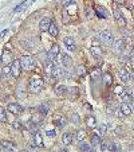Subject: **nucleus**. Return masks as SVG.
Segmentation results:
<instances>
[{
	"label": "nucleus",
	"mask_w": 134,
	"mask_h": 152,
	"mask_svg": "<svg viewBox=\"0 0 134 152\" xmlns=\"http://www.w3.org/2000/svg\"><path fill=\"white\" fill-rule=\"evenodd\" d=\"M42 89H43L42 78H32L30 82V92H32V93H40Z\"/></svg>",
	"instance_id": "obj_1"
},
{
	"label": "nucleus",
	"mask_w": 134,
	"mask_h": 152,
	"mask_svg": "<svg viewBox=\"0 0 134 152\" xmlns=\"http://www.w3.org/2000/svg\"><path fill=\"white\" fill-rule=\"evenodd\" d=\"M113 47V51H114L117 55H122L123 51H125V47H126V43H125V39H117L113 42L111 45Z\"/></svg>",
	"instance_id": "obj_2"
},
{
	"label": "nucleus",
	"mask_w": 134,
	"mask_h": 152,
	"mask_svg": "<svg viewBox=\"0 0 134 152\" xmlns=\"http://www.w3.org/2000/svg\"><path fill=\"white\" fill-rule=\"evenodd\" d=\"M98 38H99V40L102 43H105V45H109V46H111L113 45V42H114V36H113V34H111L110 31H101L99 35H98Z\"/></svg>",
	"instance_id": "obj_3"
},
{
	"label": "nucleus",
	"mask_w": 134,
	"mask_h": 152,
	"mask_svg": "<svg viewBox=\"0 0 134 152\" xmlns=\"http://www.w3.org/2000/svg\"><path fill=\"white\" fill-rule=\"evenodd\" d=\"M20 63H22V69H24V70H32L35 67L34 59H32V57H30V55L22 57V58H20Z\"/></svg>",
	"instance_id": "obj_4"
},
{
	"label": "nucleus",
	"mask_w": 134,
	"mask_h": 152,
	"mask_svg": "<svg viewBox=\"0 0 134 152\" xmlns=\"http://www.w3.org/2000/svg\"><path fill=\"white\" fill-rule=\"evenodd\" d=\"M58 55H59V46H58V45H54V46L51 47V50L48 51V54H47V58H48V61H51L55 66H56Z\"/></svg>",
	"instance_id": "obj_5"
},
{
	"label": "nucleus",
	"mask_w": 134,
	"mask_h": 152,
	"mask_svg": "<svg viewBox=\"0 0 134 152\" xmlns=\"http://www.w3.org/2000/svg\"><path fill=\"white\" fill-rule=\"evenodd\" d=\"M114 18H115V20H117V23H118L119 26H122V27L126 26V18H125V15L122 14L121 10L115 8L114 10Z\"/></svg>",
	"instance_id": "obj_6"
},
{
	"label": "nucleus",
	"mask_w": 134,
	"mask_h": 152,
	"mask_svg": "<svg viewBox=\"0 0 134 152\" xmlns=\"http://www.w3.org/2000/svg\"><path fill=\"white\" fill-rule=\"evenodd\" d=\"M11 67H12V75H14V77H19L20 70H22V63H20V59H14Z\"/></svg>",
	"instance_id": "obj_7"
},
{
	"label": "nucleus",
	"mask_w": 134,
	"mask_h": 152,
	"mask_svg": "<svg viewBox=\"0 0 134 152\" xmlns=\"http://www.w3.org/2000/svg\"><path fill=\"white\" fill-rule=\"evenodd\" d=\"M51 24H52V23H51L50 19L43 18V19L39 22V28H40V31H43V32H48V28H50Z\"/></svg>",
	"instance_id": "obj_8"
},
{
	"label": "nucleus",
	"mask_w": 134,
	"mask_h": 152,
	"mask_svg": "<svg viewBox=\"0 0 134 152\" xmlns=\"http://www.w3.org/2000/svg\"><path fill=\"white\" fill-rule=\"evenodd\" d=\"M8 110L14 114H19L23 112V108H22L19 104H16V102H10V104H8Z\"/></svg>",
	"instance_id": "obj_9"
},
{
	"label": "nucleus",
	"mask_w": 134,
	"mask_h": 152,
	"mask_svg": "<svg viewBox=\"0 0 134 152\" xmlns=\"http://www.w3.org/2000/svg\"><path fill=\"white\" fill-rule=\"evenodd\" d=\"M0 61H1L3 65H12V62H14V61H12V54L8 50H5L3 53V55H1V59H0Z\"/></svg>",
	"instance_id": "obj_10"
},
{
	"label": "nucleus",
	"mask_w": 134,
	"mask_h": 152,
	"mask_svg": "<svg viewBox=\"0 0 134 152\" xmlns=\"http://www.w3.org/2000/svg\"><path fill=\"white\" fill-rule=\"evenodd\" d=\"M63 43H65V47L69 51H75V40L73 38L67 36V38L63 39Z\"/></svg>",
	"instance_id": "obj_11"
},
{
	"label": "nucleus",
	"mask_w": 134,
	"mask_h": 152,
	"mask_svg": "<svg viewBox=\"0 0 134 152\" xmlns=\"http://www.w3.org/2000/svg\"><path fill=\"white\" fill-rule=\"evenodd\" d=\"M118 75H119V78H121L123 82H129L131 79L130 71L126 70V69H119V70H118Z\"/></svg>",
	"instance_id": "obj_12"
},
{
	"label": "nucleus",
	"mask_w": 134,
	"mask_h": 152,
	"mask_svg": "<svg viewBox=\"0 0 134 152\" xmlns=\"http://www.w3.org/2000/svg\"><path fill=\"white\" fill-rule=\"evenodd\" d=\"M119 110H121V113L123 114V116H130L131 114V106L130 104H127V102H122L121 105H119Z\"/></svg>",
	"instance_id": "obj_13"
},
{
	"label": "nucleus",
	"mask_w": 134,
	"mask_h": 152,
	"mask_svg": "<svg viewBox=\"0 0 134 152\" xmlns=\"http://www.w3.org/2000/svg\"><path fill=\"white\" fill-rule=\"evenodd\" d=\"M61 59H62V65L65 66V69H70V67L73 66V59H71V57H70V55L62 54Z\"/></svg>",
	"instance_id": "obj_14"
},
{
	"label": "nucleus",
	"mask_w": 134,
	"mask_h": 152,
	"mask_svg": "<svg viewBox=\"0 0 134 152\" xmlns=\"http://www.w3.org/2000/svg\"><path fill=\"white\" fill-rule=\"evenodd\" d=\"M0 145L3 147L4 151H7V152H16V147L12 144V143L7 141V140H3L1 143H0Z\"/></svg>",
	"instance_id": "obj_15"
},
{
	"label": "nucleus",
	"mask_w": 134,
	"mask_h": 152,
	"mask_svg": "<svg viewBox=\"0 0 134 152\" xmlns=\"http://www.w3.org/2000/svg\"><path fill=\"white\" fill-rule=\"evenodd\" d=\"M65 75H66V70H65V69L55 66V67H54V70H52V74H51V77H54V78H62V77H65Z\"/></svg>",
	"instance_id": "obj_16"
},
{
	"label": "nucleus",
	"mask_w": 134,
	"mask_h": 152,
	"mask_svg": "<svg viewBox=\"0 0 134 152\" xmlns=\"http://www.w3.org/2000/svg\"><path fill=\"white\" fill-rule=\"evenodd\" d=\"M95 15L98 16V18H101V19H106V18H109V12H107V10L103 7H97Z\"/></svg>",
	"instance_id": "obj_17"
},
{
	"label": "nucleus",
	"mask_w": 134,
	"mask_h": 152,
	"mask_svg": "<svg viewBox=\"0 0 134 152\" xmlns=\"http://www.w3.org/2000/svg\"><path fill=\"white\" fill-rule=\"evenodd\" d=\"M73 140H74V135H73V133H65V135L62 136V143H63L65 145L73 144Z\"/></svg>",
	"instance_id": "obj_18"
},
{
	"label": "nucleus",
	"mask_w": 134,
	"mask_h": 152,
	"mask_svg": "<svg viewBox=\"0 0 134 152\" xmlns=\"http://www.w3.org/2000/svg\"><path fill=\"white\" fill-rule=\"evenodd\" d=\"M79 149L82 152H94L93 145L88 144V143H86V141H80L79 143Z\"/></svg>",
	"instance_id": "obj_19"
},
{
	"label": "nucleus",
	"mask_w": 134,
	"mask_h": 152,
	"mask_svg": "<svg viewBox=\"0 0 134 152\" xmlns=\"http://www.w3.org/2000/svg\"><path fill=\"white\" fill-rule=\"evenodd\" d=\"M101 77H102V82H103L105 86L111 85V82H113V78H111L110 73H103V74L101 75Z\"/></svg>",
	"instance_id": "obj_20"
},
{
	"label": "nucleus",
	"mask_w": 134,
	"mask_h": 152,
	"mask_svg": "<svg viewBox=\"0 0 134 152\" xmlns=\"http://www.w3.org/2000/svg\"><path fill=\"white\" fill-rule=\"evenodd\" d=\"M34 141L38 148H42L43 147V139H42V135L40 132H35V136H34Z\"/></svg>",
	"instance_id": "obj_21"
},
{
	"label": "nucleus",
	"mask_w": 134,
	"mask_h": 152,
	"mask_svg": "<svg viewBox=\"0 0 134 152\" xmlns=\"http://www.w3.org/2000/svg\"><path fill=\"white\" fill-rule=\"evenodd\" d=\"M66 90H67V88H66L65 85L59 84V85L55 86V90H54V92H55V94H56V96H63V94L66 93Z\"/></svg>",
	"instance_id": "obj_22"
},
{
	"label": "nucleus",
	"mask_w": 134,
	"mask_h": 152,
	"mask_svg": "<svg viewBox=\"0 0 134 152\" xmlns=\"http://www.w3.org/2000/svg\"><path fill=\"white\" fill-rule=\"evenodd\" d=\"M84 139H86V131H83V129H78L77 133H75V140L77 141H83Z\"/></svg>",
	"instance_id": "obj_23"
},
{
	"label": "nucleus",
	"mask_w": 134,
	"mask_h": 152,
	"mask_svg": "<svg viewBox=\"0 0 134 152\" xmlns=\"http://www.w3.org/2000/svg\"><path fill=\"white\" fill-rule=\"evenodd\" d=\"M67 93H69V97L71 98V100L77 98V96H78V89H77V86H71V88H69V89H67Z\"/></svg>",
	"instance_id": "obj_24"
},
{
	"label": "nucleus",
	"mask_w": 134,
	"mask_h": 152,
	"mask_svg": "<svg viewBox=\"0 0 134 152\" xmlns=\"http://www.w3.org/2000/svg\"><path fill=\"white\" fill-rule=\"evenodd\" d=\"M86 125H87L90 129H94L97 127V120L93 116L87 117V118H86Z\"/></svg>",
	"instance_id": "obj_25"
},
{
	"label": "nucleus",
	"mask_w": 134,
	"mask_h": 152,
	"mask_svg": "<svg viewBox=\"0 0 134 152\" xmlns=\"http://www.w3.org/2000/svg\"><path fill=\"white\" fill-rule=\"evenodd\" d=\"M90 51H91V54L94 55V57H97V58H99L101 55H102V49H101L99 46H93L91 49H90Z\"/></svg>",
	"instance_id": "obj_26"
},
{
	"label": "nucleus",
	"mask_w": 134,
	"mask_h": 152,
	"mask_svg": "<svg viewBox=\"0 0 134 152\" xmlns=\"http://www.w3.org/2000/svg\"><path fill=\"white\" fill-rule=\"evenodd\" d=\"M1 73H3L5 77H11V75H12V67H11V65H4Z\"/></svg>",
	"instance_id": "obj_27"
},
{
	"label": "nucleus",
	"mask_w": 134,
	"mask_h": 152,
	"mask_svg": "<svg viewBox=\"0 0 134 152\" xmlns=\"http://www.w3.org/2000/svg\"><path fill=\"white\" fill-rule=\"evenodd\" d=\"M48 34H50L51 36H56L58 34H59V31H58V27L55 26V24H51L50 26V28H48Z\"/></svg>",
	"instance_id": "obj_28"
},
{
	"label": "nucleus",
	"mask_w": 134,
	"mask_h": 152,
	"mask_svg": "<svg viewBox=\"0 0 134 152\" xmlns=\"http://www.w3.org/2000/svg\"><path fill=\"white\" fill-rule=\"evenodd\" d=\"M55 123H56L58 127H61L62 128V127H65V125L67 124V120H66L65 117H58L56 120H55Z\"/></svg>",
	"instance_id": "obj_29"
},
{
	"label": "nucleus",
	"mask_w": 134,
	"mask_h": 152,
	"mask_svg": "<svg viewBox=\"0 0 134 152\" xmlns=\"http://www.w3.org/2000/svg\"><path fill=\"white\" fill-rule=\"evenodd\" d=\"M114 93L115 94H123L125 93V88H123L122 85H117L114 88Z\"/></svg>",
	"instance_id": "obj_30"
},
{
	"label": "nucleus",
	"mask_w": 134,
	"mask_h": 152,
	"mask_svg": "<svg viewBox=\"0 0 134 152\" xmlns=\"http://www.w3.org/2000/svg\"><path fill=\"white\" fill-rule=\"evenodd\" d=\"M101 143V139L98 135H93L91 136V145H98Z\"/></svg>",
	"instance_id": "obj_31"
},
{
	"label": "nucleus",
	"mask_w": 134,
	"mask_h": 152,
	"mask_svg": "<svg viewBox=\"0 0 134 152\" xmlns=\"http://www.w3.org/2000/svg\"><path fill=\"white\" fill-rule=\"evenodd\" d=\"M123 102H127V104H130L131 100H133V97H131V94L127 92V93H123Z\"/></svg>",
	"instance_id": "obj_32"
},
{
	"label": "nucleus",
	"mask_w": 134,
	"mask_h": 152,
	"mask_svg": "<svg viewBox=\"0 0 134 152\" xmlns=\"http://www.w3.org/2000/svg\"><path fill=\"white\" fill-rule=\"evenodd\" d=\"M109 145H110V141H107V140L101 141V148H102V151H109Z\"/></svg>",
	"instance_id": "obj_33"
},
{
	"label": "nucleus",
	"mask_w": 134,
	"mask_h": 152,
	"mask_svg": "<svg viewBox=\"0 0 134 152\" xmlns=\"http://www.w3.org/2000/svg\"><path fill=\"white\" fill-rule=\"evenodd\" d=\"M0 121H1V123H5V121H7V116H5V112H4L3 108H0Z\"/></svg>",
	"instance_id": "obj_34"
},
{
	"label": "nucleus",
	"mask_w": 134,
	"mask_h": 152,
	"mask_svg": "<svg viewBox=\"0 0 134 152\" xmlns=\"http://www.w3.org/2000/svg\"><path fill=\"white\" fill-rule=\"evenodd\" d=\"M84 14H86V16H87L88 19H90V18L93 16V10L87 5V7H84Z\"/></svg>",
	"instance_id": "obj_35"
},
{
	"label": "nucleus",
	"mask_w": 134,
	"mask_h": 152,
	"mask_svg": "<svg viewBox=\"0 0 134 152\" xmlns=\"http://www.w3.org/2000/svg\"><path fill=\"white\" fill-rule=\"evenodd\" d=\"M26 5H27V3L20 4V5H18V7H16L15 10H14V11H15V12H20V11H22V10H24V8H26Z\"/></svg>",
	"instance_id": "obj_36"
},
{
	"label": "nucleus",
	"mask_w": 134,
	"mask_h": 152,
	"mask_svg": "<svg viewBox=\"0 0 134 152\" xmlns=\"http://www.w3.org/2000/svg\"><path fill=\"white\" fill-rule=\"evenodd\" d=\"M39 110H40V113L46 114L47 110H48V108H47V105H40V106H39Z\"/></svg>",
	"instance_id": "obj_37"
},
{
	"label": "nucleus",
	"mask_w": 134,
	"mask_h": 152,
	"mask_svg": "<svg viewBox=\"0 0 134 152\" xmlns=\"http://www.w3.org/2000/svg\"><path fill=\"white\" fill-rule=\"evenodd\" d=\"M12 127H14L15 129H18V131H20V129H22V124H20V123H18V121H14V123H12Z\"/></svg>",
	"instance_id": "obj_38"
},
{
	"label": "nucleus",
	"mask_w": 134,
	"mask_h": 152,
	"mask_svg": "<svg viewBox=\"0 0 134 152\" xmlns=\"http://www.w3.org/2000/svg\"><path fill=\"white\" fill-rule=\"evenodd\" d=\"M122 35L125 36V38H130L131 34H130V31H127V30H122Z\"/></svg>",
	"instance_id": "obj_39"
},
{
	"label": "nucleus",
	"mask_w": 134,
	"mask_h": 152,
	"mask_svg": "<svg viewBox=\"0 0 134 152\" xmlns=\"http://www.w3.org/2000/svg\"><path fill=\"white\" fill-rule=\"evenodd\" d=\"M46 135L47 136H50V137H55L56 133H55V131H46Z\"/></svg>",
	"instance_id": "obj_40"
},
{
	"label": "nucleus",
	"mask_w": 134,
	"mask_h": 152,
	"mask_svg": "<svg viewBox=\"0 0 134 152\" xmlns=\"http://www.w3.org/2000/svg\"><path fill=\"white\" fill-rule=\"evenodd\" d=\"M78 74H79V75H84V67L83 66L78 67Z\"/></svg>",
	"instance_id": "obj_41"
},
{
	"label": "nucleus",
	"mask_w": 134,
	"mask_h": 152,
	"mask_svg": "<svg viewBox=\"0 0 134 152\" xmlns=\"http://www.w3.org/2000/svg\"><path fill=\"white\" fill-rule=\"evenodd\" d=\"M79 116L78 114H73V123H77V124H79Z\"/></svg>",
	"instance_id": "obj_42"
},
{
	"label": "nucleus",
	"mask_w": 134,
	"mask_h": 152,
	"mask_svg": "<svg viewBox=\"0 0 134 152\" xmlns=\"http://www.w3.org/2000/svg\"><path fill=\"white\" fill-rule=\"evenodd\" d=\"M63 4H65L66 7H69V5L73 4V0H63Z\"/></svg>",
	"instance_id": "obj_43"
},
{
	"label": "nucleus",
	"mask_w": 134,
	"mask_h": 152,
	"mask_svg": "<svg viewBox=\"0 0 134 152\" xmlns=\"http://www.w3.org/2000/svg\"><path fill=\"white\" fill-rule=\"evenodd\" d=\"M63 19H65V22H69V14H67V11H63Z\"/></svg>",
	"instance_id": "obj_44"
},
{
	"label": "nucleus",
	"mask_w": 134,
	"mask_h": 152,
	"mask_svg": "<svg viewBox=\"0 0 134 152\" xmlns=\"http://www.w3.org/2000/svg\"><path fill=\"white\" fill-rule=\"evenodd\" d=\"M99 131H101L102 133L106 132V125H101V127H99Z\"/></svg>",
	"instance_id": "obj_45"
},
{
	"label": "nucleus",
	"mask_w": 134,
	"mask_h": 152,
	"mask_svg": "<svg viewBox=\"0 0 134 152\" xmlns=\"http://www.w3.org/2000/svg\"><path fill=\"white\" fill-rule=\"evenodd\" d=\"M129 55H130V61H131V62H134V49L131 50V53Z\"/></svg>",
	"instance_id": "obj_46"
},
{
	"label": "nucleus",
	"mask_w": 134,
	"mask_h": 152,
	"mask_svg": "<svg viewBox=\"0 0 134 152\" xmlns=\"http://www.w3.org/2000/svg\"><path fill=\"white\" fill-rule=\"evenodd\" d=\"M130 75H131V79L134 81V69H133V70H130Z\"/></svg>",
	"instance_id": "obj_47"
},
{
	"label": "nucleus",
	"mask_w": 134,
	"mask_h": 152,
	"mask_svg": "<svg viewBox=\"0 0 134 152\" xmlns=\"http://www.w3.org/2000/svg\"><path fill=\"white\" fill-rule=\"evenodd\" d=\"M114 1H115V3H118V4H122L125 0H114Z\"/></svg>",
	"instance_id": "obj_48"
},
{
	"label": "nucleus",
	"mask_w": 134,
	"mask_h": 152,
	"mask_svg": "<svg viewBox=\"0 0 134 152\" xmlns=\"http://www.w3.org/2000/svg\"><path fill=\"white\" fill-rule=\"evenodd\" d=\"M130 106L133 108V110H134V97H133V100H131V102H130Z\"/></svg>",
	"instance_id": "obj_49"
},
{
	"label": "nucleus",
	"mask_w": 134,
	"mask_h": 152,
	"mask_svg": "<svg viewBox=\"0 0 134 152\" xmlns=\"http://www.w3.org/2000/svg\"><path fill=\"white\" fill-rule=\"evenodd\" d=\"M20 152H28V151H27V149H23V151H20Z\"/></svg>",
	"instance_id": "obj_50"
}]
</instances>
